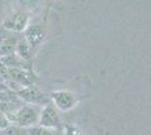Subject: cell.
<instances>
[{
	"label": "cell",
	"mask_w": 151,
	"mask_h": 135,
	"mask_svg": "<svg viewBox=\"0 0 151 135\" xmlns=\"http://www.w3.org/2000/svg\"><path fill=\"white\" fill-rule=\"evenodd\" d=\"M41 106L31 105V104H24L13 116L9 117L10 122L23 129H29L35 125H38L40 117L42 113Z\"/></svg>",
	"instance_id": "1"
},
{
	"label": "cell",
	"mask_w": 151,
	"mask_h": 135,
	"mask_svg": "<svg viewBox=\"0 0 151 135\" xmlns=\"http://www.w3.org/2000/svg\"><path fill=\"white\" fill-rule=\"evenodd\" d=\"M17 95L25 104H31V105L44 107L47 104L51 103L50 96H47L45 92H43L37 86L25 87V88L19 90Z\"/></svg>",
	"instance_id": "2"
},
{
	"label": "cell",
	"mask_w": 151,
	"mask_h": 135,
	"mask_svg": "<svg viewBox=\"0 0 151 135\" xmlns=\"http://www.w3.org/2000/svg\"><path fill=\"white\" fill-rule=\"evenodd\" d=\"M51 103L60 111H69L77 105V97L69 90H54L50 95Z\"/></svg>",
	"instance_id": "3"
},
{
	"label": "cell",
	"mask_w": 151,
	"mask_h": 135,
	"mask_svg": "<svg viewBox=\"0 0 151 135\" xmlns=\"http://www.w3.org/2000/svg\"><path fill=\"white\" fill-rule=\"evenodd\" d=\"M28 23H29L28 14L24 13V11H16L5 19L2 27H4V29H6L8 32L15 33V34H20V33L24 34L26 28L29 25Z\"/></svg>",
	"instance_id": "4"
},
{
	"label": "cell",
	"mask_w": 151,
	"mask_h": 135,
	"mask_svg": "<svg viewBox=\"0 0 151 135\" xmlns=\"http://www.w3.org/2000/svg\"><path fill=\"white\" fill-rule=\"evenodd\" d=\"M38 125L46 127L50 129H55V131H60L62 127V121L61 117L58 113V109L52 103L47 104L42 108V113H41V117H40V123Z\"/></svg>",
	"instance_id": "5"
},
{
	"label": "cell",
	"mask_w": 151,
	"mask_h": 135,
	"mask_svg": "<svg viewBox=\"0 0 151 135\" xmlns=\"http://www.w3.org/2000/svg\"><path fill=\"white\" fill-rule=\"evenodd\" d=\"M7 71L8 79H10L23 88L36 86L38 81L37 76L32 69H7Z\"/></svg>",
	"instance_id": "6"
},
{
	"label": "cell",
	"mask_w": 151,
	"mask_h": 135,
	"mask_svg": "<svg viewBox=\"0 0 151 135\" xmlns=\"http://www.w3.org/2000/svg\"><path fill=\"white\" fill-rule=\"evenodd\" d=\"M23 36L26 39V41L35 49L37 45L43 43L45 39V28L41 24H32L28 25L24 32Z\"/></svg>",
	"instance_id": "7"
},
{
	"label": "cell",
	"mask_w": 151,
	"mask_h": 135,
	"mask_svg": "<svg viewBox=\"0 0 151 135\" xmlns=\"http://www.w3.org/2000/svg\"><path fill=\"white\" fill-rule=\"evenodd\" d=\"M9 33L10 32L6 31V33L0 34V58L10 55L16 52V46L19 39L15 37L14 34L10 35Z\"/></svg>",
	"instance_id": "8"
},
{
	"label": "cell",
	"mask_w": 151,
	"mask_h": 135,
	"mask_svg": "<svg viewBox=\"0 0 151 135\" xmlns=\"http://www.w3.org/2000/svg\"><path fill=\"white\" fill-rule=\"evenodd\" d=\"M0 64H2L7 69H32L31 62H27L19 58L16 53L0 58Z\"/></svg>",
	"instance_id": "9"
},
{
	"label": "cell",
	"mask_w": 151,
	"mask_h": 135,
	"mask_svg": "<svg viewBox=\"0 0 151 135\" xmlns=\"http://www.w3.org/2000/svg\"><path fill=\"white\" fill-rule=\"evenodd\" d=\"M33 50H34V47H33V46L26 41L25 37L23 36V37L19 39L18 43H17V46H16V52H15V53L18 55L19 58H22L23 60L29 62L32 56H33Z\"/></svg>",
	"instance_id": "10"
},
{
	"label": "cell",
	"mask_w": 151,
	"mask_h": 135,
	"mask_svg": "<svg viewBox=\"0 0 151 135\" xmlns=\"http://www.w3.org/2000/svg\"><path fill=\"white\" fill-rule=\"evenodd\" d=\"M27 135H61V133L60 131L46 129L41 125H35L33 127L27 129Z\"/></svg>",
	"instance_id": "11"
},
{
	"label": "cell",
	"mask_w": 151,
	"mask_h": 135,
	"mask_svg": "<svg viewBox=\"0 0 151 135\" xmlns=\"http://www.w3.org/2000/svg\"><path fill=\"white\" fill-rule=\"evenodd\" d=\"M0 135H27V129H23L15 124H12L7 129H2Z\"/></svg>",
	"instance_id": "12"
},
{
	"label": "cell",
	"mask_w": 151,
	"mask_h": 135,
	"mask_svg": "<svg viewBox=\"0 0 151 135\" xmlns=\"http://www.w3.org/2000/svg\"><path fill=\"white\" fill-rule=\"evenodd\" d=\"M63 135H83V132L77 124L69 123L63 126Z\"/></svg>",
	"instance_id": "13"
},
{
	"label": "cell",
	"mask_w": 151,
	"mask_h": 135,
	"mask_svg": "<svg viewBox=\"0 0 151 135\" xmlns=\"http://www.w3.org/2000/svg\"><path fill=\"white\" fill-rule=\"evenodd\" d=\"M12 124H13V123L10 122V119L8 118V116L0 111V129L2 131V129H7V127L10 126Z\"/></svg>",
	"instance_id": "14"
},
{
	"label": "cell",
	"mask_w": 151,
	"mask_h": 135,
	"mask_svg": "<svg viewBox=\"0 0 151 135\" xmlns=\"http://www.w3.org/2000/svg\"><path fill=\"white\" fill-rule=\"evenodd\" d=\"M0 133H1V129H0Z\"/></svg>",
	"instance_id": "15"
}]
</instances>
